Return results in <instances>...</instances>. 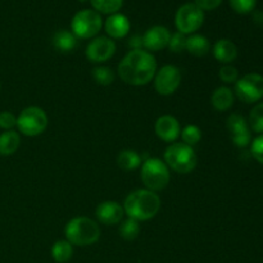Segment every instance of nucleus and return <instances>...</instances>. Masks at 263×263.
Listing matches in <instances>:
<instances>
[{"label":"nucleus","instance_id":"obj_17","mask_svg":"<svg viewBox=\"0 0 263 263\" xmlns=\"http://www.w3.org/2000/svg\"><path fill=\"white\" fill-rule=\"evenodd\" d=\"M213 55L220 63L230 64L238 57V48L229 39H220L213 45Z\"/></svg>","mask_w":263,"mask_h":263},{"label":"nucleus","instance_id":"obj_22","mask_svg":"<svg viewBox=\"0 0 263 263\" xmlns=\"http://www.w3.org/2000/svg\"><path fill=\"white\" fill-rule=\"evenodd\" d=\"M73 256V246L67 240H58L51 247V257L57 263H67Z\"/></svg>","mask_w":263,"mask_h":263},{"label":"nucleus","instance_id":"obj_14","mask_svg":"<svg viewBox=\"0 0 263 263\" xmlns=\"http://www.w3.org/2000/svg\"><path fill=\"white\" fill-rule=\"evenodd\" d=\"M95 215L99 222L103 225H117L122 221L123 216H125V211L123 207L118 202L115 200H105V202L100 203L95 210Z\"/></svg>","mask_w":263,"mask_h":263},{"label":"nucleus","instance_id":"obj_5","mask_svg":"<svg viewBox=\"0 0 263 263\" xmlns=\"http://www.w3.org/2000/svg\"><path fill=\"white\" fill-rule=\"evenodd\" d=\"M140 179L145 189L156 193L167 187L171 175L164 161L159 158H146L141 164Z\"/></svg>","mask_w":263,"mask_h":263},{"label":"nucleus","instance_id":"obj_24","mask_svg":"<svg viewBox=\"0 0 263 263\" xmlns=\"http://www.w3.org/2000/svg\"><path fill=\"white\" fill-rule=\"evenodd\" d=\"M92 8L98 13L103 14H115L122 8L123 0H90Z\"/></svg>","mask_w":263,"mask_h":263},{"label":"nucleus","instance_id":"obj_26","mask_svg":"<svg viewBox=\"0 0 263 263\" xmlns=\"http://www.w3.org/2000/svg\"><path fill=\"white\" fill-rule=\"evenodd\" d=\"M92 77H94L95 82L98 85L108 86V85L113 84V81H115V72L109 67L99 66L92 69Z\"/></svg>","mask_w":263,"mask_h":263},{"label":"nucleus","instance_id":"obj_32","mask_svg":"<svg viewBox=\"0 0 263 263\" xmlns=\"http://www.w3.org/2000/svg\"><path fill=\"white\" fill-rule=\"evenodd\" d=\"M14 126H17V117L12 112H0V128L5 131L12 130Z\"/></svg>","mask_w":263,"mask_h":263},{"label":"nucleus","instance_id":"obj_9","mask_svg":"<svg viewBox=\"0 0 263 263\" xmlns=\"http://www.w3.org/2000/svg\"><path fill=\"white\" fill-rule=\"evenodd\" d=\"M235 95L247 104H253L263 98V76L259 73H248L235 82Z\"/></svg>","mask_w":263,"mask_h":263},{"label":"nucleus","instance_id":"obj_27","mask_svg":"<svg viewBox=\"0 0 263 263\" xmlns=\"http://www.w3.org/2000/svg\"><path fill=\"white\" fill-rule=\"evenodd\" d=\"M180 135H181L184 144L193 146L197 145L200 141V139H202V130L195 125H187L182 128Z\"/></svg>","mask_w":263,"mask_h":263},{"label":"nucleus","instance_id":"obj_21","mask_svg":"<svg viewBox=\"0 0 263 263\" xmlns=\"http://www.w3.org/2000/svg\"><path fill=\"white\" fill-rule=\"evenodd\" d=\"M77 37L72 32L67 30H62L55 32L53 37L54 48L62 53H69L76 48Z\"/></svg>","mask_w":263,"mask_h":263},{"label":"nucleus","instance_id":"obj_36","mask_svg":"<svg viewBox=\"0 0 263 263\" xmlns=\"http://www.w3.org/2000/svg\"><path fill=\"white\" fill-rule=\"evenodd\" d=\"M79 2H87V0H79Z\"/></svg>","mask_w":263,"mask_h":263},{"label":"nucleus","instance_id":"obj_30","mask_svg":"<svg viewBox=\"0 0 263 263\" xmlns=\"http://www.w3.org/2000/svg\"><path fill=\"white\" fill-rule=\"evenodd\" d=\"M257 0H230V5L239 14H248L256 8Z\"/></svg>","mask_w":263,"mask_h":263},{"label":"nucleus","instance_id":"obj_19","mask_svg":"<svg viewBox=\"0 0 263 263\" xmlns=\"http://www.w3.org/2000/svg\"><path fill=\"white\" fill-rule=\"evenodd\" d=\"M21 144V136L17 131L9 130L0 134V156L8 157L18 151Z\"/></svg>","mask_w":263,"mask_h":263},{"label":"nucleus","instance_id":"obj_16","mask_svg":"<svg viewBox=\"0 0 263 263\" xmlns=\"http://www.w3.org/2000/svg\"><path fill=\"white\" fill-rule=\"evenodd\" d=\"M105 32L109 35L110 39H122L130 32V21L126 15L121 13L110 14L105 21Z\"/></svg>","mask_w":263,"mask_h":263},{"label":"nucleus","instance_id":"obj_11","mask_svg":"<svg viewBox=\"0 0 263 263\" xmlns=\"http://www.w3.org/2000/svg\"><path fill=\"white\" fill-rule=\"evenodd\" d=\"M86 58L94 63H104L109 61L116 53L115 41L107 36L94 37L86 46Z\"/></svg>","mask_w":263,"mask_h":263},{"label":"nucleus","instance_id":"obj_7","mask_svg":"<svg viewBox=\"0 0 263 263\" xmlns=\"http://www.w3.org/2000/svg\"><path fill=\"white\" fill-rule=\"evenodd\" d=\"M103 20L100 13L92 9H84L73 15L71 22V30L76 37L91 39L102 30Z\"/></svg>","mask_w":263,"mask_h":263},{"label":"nucleus","instance_id":"obj_13","mask_svg":"<svg viewBox=\"0 0 263 263\" xmlns=\"http://www.w3.org/2000/svg\"><path fill=\"white\" fill-rule=\"evenodd\" d=\"M141 39H143V46L149 53L159 51L168 46L171 32L164 26H153L144 33Z\"/></svg>","mask_w":263,"mask_h":263},{"label":"nucleus","instance_id":"obj_31","mask_svg":"<svg viewBox=\"0 0 263 263\" xmlns=\"http://www.w3.org/2000/svg\"><path fill=\"white\" fill-rule=\"evenodd\" d=\"M185 46H186V37H185L184 33L179 32V31L172 33L168 43L170 50L172 53H181L182 50H185Z\"/></svg>","mask_w":263,"mask_h":263},{"label":"nucleus","instance_id":"obj_8","mask_svg":"<svg viewBox=\"0 0 263 263\" xmlns=\"http://www.w3.org/2000/svg\"><path fill=\"white\" fill-rule=\"evenodd\" d=\"M204 22V12L194 3H186L177 9L175 15V25L179 32L184 35L194 33Z\"/></svg>","mask_w":263,"mask_h":263},{"label":"nucleus","instance_id":"obj_15","mask_svg":"<svg viewBox=\"0 0 263 263\" xmlns=\"http://www.w3.org/2000/svg\"><path fill=\"white\" fill-rule=\"evenodd\" d=\"M154 131L161 140L166 141V143H172L180 136L181 127H180L179 121L174 116L163 115L157 118L156 123H154Z\"/></svg>","mask_w":263,"mask_h":263},{"label":"nucleus","instance_id":"obj_3","mask_svg":"<svg viewBox=\"0 0 263 263\" xmlns=\"http://www.w3.org/2000/svg\"><path fill=\"white\" fill-rule=\"evenodd\" d=\"M66 240L72 246H92L100 239V228L94 220L89 217H74L67 222L64 229Z\"/></svg>","mask_w":263,"mask_h":263},{"label":"nucleus","instance_id":"obj_12","mask_svg":"<svg viewBox=\"0 0 263 263\" xmlns=\"http://www.w3.org/2000/svg\"><path fill=\"white\" fill-rule=\"evenodd\" d=\"M226 127L230 133L231 140L238 148H246L251 143V131L246 118L239 113H231L226 121Z\"/></svg>","mask_w":263,"mask_h":263},{"label":"nucleus","instance_id":"obj_4","mask_svg":"<svg viewBox=\"0 0 263 263\" xmlns=\"http://www.w3.org/2000/svg\"><path fill=\"white\" fill-rule=\"evenodd\" d=\"M164 163L177 174H189L197 167L198 157L193 146L174 143L164 151Z\"/></svg>","mask_w":263,"mask_h":263},{"label":"nucleus","instance_id":"obj_34","mask_svg":"<svg viewBox=\"0 0 263 263\" xmlns=\"http://www.w3.org/2000/svg\"><path fill=\"white\" fill-rule=\"evenodd\" d=\"M222 0H194V4L204 12V10H213L218 8Z\"/></svg>","mask_w":263,"mask_h":263},{"label":"nucleus","instance_id":"obj_25","mask_svg":"<svg viewBox=\"0 0 263 263\" xmlns=\"http://www.w3.org/2000/svg\"><path fill=\"white\" fill-rule=\"evenodd\" d=\"M139 233H140V225H139V221L133 220V218H127V220L123 221L120 226V235L121 238L125 239V240L131 241L135 240L138 238Z\"/></svg>","mask_w":263,"mask_h":263},{"label":"nucleus","instance_id":"obj_29","mask_svg":"<svg viewBox=\"0 0 263 263\" xmlns=\"http://www.w3.org/2000/svg\"><path fill=\"white\" fill-rule=\"evenodd\" d=\"M218 76H220L221 81H223L225 84H235L239 79V72L234 66L225 64L220 68Z\"/></svg>","mask_w":263,"mask_h":263},{"label":"nucleus","instance_id":"obj_23","mask_svg":"<svg viewBox=\"0 0 263 263\" xmlns=\"http://www.w3.org/2000/svg\"><path fill=\"white\" fill-rule=\"evenodd\" d=\"M117 164L120 168L125 170V171H133L141 166V157L135 151L126 149L118 154Z\"/></svg>","mask_w":263,"mask_h":263},{"label":"nucleus","instance_id":"obj_35","mask_svg":"<svg viewBox=\"0 0 263 263\" xmlns=\"http://www.w3.org/2000/svg\"><path fill=\"white\" fill-rule=\"evenodd\" d=\"M253 21L257 23V25L263 26V12H254Z\"/></svg>","mask_w":263,"mask_h":263},{"label":"nucleus","instance_id":"obj_1","mask_svg":"<svg viewBox=\"0 0 263 263\" xmlns=\"http://www.w3.org/2000/svg\"><path fill=\"white\" fill-rule=\"evenodd\" d=\"M157 62L153 54L143 49L128 51L118 64V76L125 84L143 86L154 79Z\"/></svg>","mask_w":263,"mask_h":263},{"label":"nucleus","instance_id":"obj_33","mask_svg":"<svg viewBox=\"0 0 263 263\" xmlns=\"http://www.w3.org/2000/svg\"><path fill=\"white\" fill-rule=\"evenodd\" d=\"M251 153L257 162L263 164V134L253 140L251 145Z\"/></svg>","mask_w":263,"mask_h":263},{"label":"nucleus","instance_id":"obj_2","mask_svg":"<svg viewBox=\"0 0 263 263\" xmlns=\"http://www.w3.org/2000/svg\"><path fill=\"white\" fill-rule=\"evenodd\" d=\"M122 207L128 218L139 222L148 221L156 217L161 210V198L152 190L138 189L126 197Z\"/></svg>","mask_w":263,"mask_h":263},{"label":"nucleus","instance_id":"obj_10","mask_svg":"<svg viewBox=\"0 0 263 263\" xmlns=\"http://www.w3.org/2000/svg\"><path fill=\"white\" fill-rule=\"evenodd\" d=\"M154 89L159 95H172L181 84V71L174 64H166L154 74Z\"/></svg>","mask_w":263,"mask_h":263},{"label":"nucleus","instance_id":"obj_28","mask_svg":"<svg viewBox=\"0 0 263 263\" xmlns=\"http://www.w3.org/2000/svg\"><path fill=\"white\" fill-rule=\"evenodd\" d=\"M249 126L254 133L263 134V102L254 105L249 113Z\"/></svg>","mask_w":263,"mask_h":263},{"label":"nucleus","instance_id":"obj_6","mask_svg":"<svg viewBox=\"0 0 263 263\" xmlns=\"http://www.w3.org/2000/svg\"><path fill=\"white\" fill-rule=\"evenodd\" d=\"M48 116L43 108L27 107L17 117V127L22 135L37 136L43 134L48 127Z\"/></svg>","mask_w":263,"mask_h":263},{"label":"nucleus","instance_id":"obj_18","mask_svg":"<svg viewBox=\"0 0 263 263\" xmlns=\"http://www.w3.org/2000/svg\"><path fill=\"white\" fill-rule=\"evenodd\" d=\"M211 104L218 112L229 110L234 104V92L233 90L226 86L217 87L211 95Z\"/></svg>","mask_w":263,"mask_h":263},{"label":"nucleus","instance_id":"obj_20","mask_svg":"<svg viewBox=\"0 0 263 263\" xmlns=\"http://www.w3.org/2000/svg\"><path fill=\"white\" fill-rule=\"evenodd\" d=\"M211 44L208 39L203 35H192L186 37L185 50L189 51L194 57H203L210 51Z\"/></svg>","mask_w":263,"mask_h":263}]
</instances>
